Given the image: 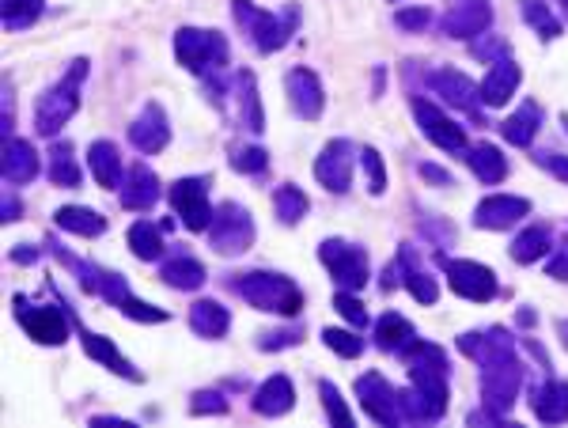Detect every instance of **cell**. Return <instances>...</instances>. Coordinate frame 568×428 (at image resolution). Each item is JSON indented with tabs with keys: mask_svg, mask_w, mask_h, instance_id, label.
<instances>
[{
	"mask_svg": "<svg viewBox=\"0 0 568 428\" xmlns=\"http://www.w3.org/2000/svg\"><path fill=\"white\" fill-rule=\"evenodd\" d=\"M8 258H12L16 266H35V262H38V250H35V247H23V243H19V247L12 250V254H8Z\"/></svg>",
	"mask_w": 568,
	"mask_h": 428,
	"instance_id": "6f0895ef",
	"label": "cell"
},
{
	"mask_svg": "<svg viewBox=\"0 0 568 428\" xmlns=\"http://www.w3.org/2000/svg\"><path fill=\"white\" fill-rule=\"evenodd\" d=\"M561 4H565V16H568V0H561Z\"/></svg>",
	"mask_w": 568,
	"mask_h": 428,
	"instance_id": "be15d7a7",
	"label": "cell"
},
{
	"mask_svg": "<svg viewBox=\"0 0 568 428\" xmlns=\"http://www.w3.org/2000/svg\"><path fill=\"white\" fill-rule=\"evenodd\" d=\"M88 72H91L88 57H76L69 65V72L57 80L54 88L38 95V103H35V133L38 137H50V141H54L57 129L69 122V118H76V110H80V91H84Z\"/></svg>",
	"mask_w": 568,
	"mask_h": 428,
	"instance_id": "5b68a950",
	"label": "cell"
},
{
	"mask_svg": "<svg viewBox=\"0 0 568 428\" xmlns=\"http://www.w3.org/2000/svg\"><path fill=\"white\" fill-rule=\"evenodd\" d=\"M46 250L54 254L61 266L76 273V281H80V288H84L88 296H99V269H103V266H95V262H88V258H76L72 250H65L61 243H54V239L46 243Z\"/></svg>",
	"mask_w": 568,
	"mask_h": 428,
	"instance_id": "f35d334b",
	"label": "cell"
},
{
	"mask_svg": "<svg viewBox=\"0 0 568 428\" xmlns=\"http://www.w3.org/2000/svg\"><path fill=\"white\" fill-rule=\"evenodd\" d=\"M54 220L61 232L84 235V239H99V235L107 232V216L88 209V205H65V209L54 213Z\"/></svg>",
	"mask_w": 568,
	"mask_h": 428,
	"instance_id": "e575fe53",
	"label": "cell"
},
{
	"mask_svg": "<svg viewBox=\"0 0 568 428\" xmlns=\"http://www.w3.org/2000/svg\"><path fill=\"white\" fill-rule=\"evenodd\" d=\"M557 338H561V345L568 349V319H557Z\"/></svg>",
	"mask_w": 568,
	"mask_h": 428,
	"instance_id": "94428289",
	"label": "cell"
},
{
	"mask_svg": "<svg viewBox=\"0 0 568 428\" xmlns=\"http://www.w3.org/2000/svg\"><path fill=\"white\" fill-rule=\"evenodd\" d=\"M160 281L167 288H178V292H197V288L205 285V266L197 262L194 254L175 250V258H167L160 266Z\"/></svg>",
	"mask_w": 568,
	"mask_h": 428,
	"instance_id": "4dcf8cb0",
	"label": "cell"
},
{
	"mask_svg": "<svg viewBox=\"0 0 568 428\" xmlns=\"http://www.w3.org/2000/svg\"><path fill=\"white\" fill-rule=\"evenodd\" d=\"M175 57L178 65L194 76H216L228 65V38L220 31H201V27H178L175 31Z\"/></svg>",
	"mask_w": 568,
	"mask_h": 428,
	"instance_id": "8992f818",
	"label": "cell"
},
{
	"mask_svg": "<svg viewBox=\"0 0 568 428\" xmlns=\"http://www.w3.org/2000/svg\"><path fill=\"white\" fill-rule=\"evenodd\" d=\"M387 4H398V0H387Z\"/></svg>",
	"mask_w": 568,
	"mask_h": 428,
	"instance_id": "03108f58",
	"label": "cell"
},
{
	"mask_svg": "<svg viewBox=\"0 0 568 428\" xmlns=\"http://www.w3.org/2000/svg\"><path fill=\"white\" fill-rule=\"evenodd\" d=\"M319 394H322V406H326V417H330V425H338V428L353 425V413H349L345 398H341V391L334 387V383H330V379H322V383H319Z\"/></svg>",
	"mask_w": 568,
	"mask_h": 428,
	"instance_id": "ee69618b",
	"label": "cell"
},
{
	"mask_svg": "<svg viewBox=\"0 0 568 428\" xmlns=\"http://www.w3.org/2000/svg\"><path fill=\"white\" fill-rule=\"evenodd\" d=\"M91 425H114V428H125L129 421H122V417H91Z\"/></svg>",
	"mask_w": 568,
	"mask_h": 428,
	"instance_id": "91938a15",
	"label": "cell"
},
{
	"mask_svg": "<svg viewBox=\"0 0 568 428\" xmlns=\"http://www.w3.org/2000/svg\"><path fill=\"white\" fill-rule=\"evenodd\" d=\"M534 163H538V167H546L553 179L568 186V156L553 152V148H542V152H534Z\"/></svg>",
	"mask_w": 568,
	"mask_h": 428,
	"instance_id": "db71d44e",
	"label": "cell"
},
{
	"mask_svg": "<svg viewBox=\"0 0 568 428\" xmlns=\"http://www.w3.org/2000/svg\"><path fill=\"white\" fill-rule=\"evenodd\" d=\"M171 209L190 228V232H209L213 224V205H209V175H190V179L171 182Z\"/></svg>",
	"mask_w": 568,
	"mask_h": 428,
	"instance_id": "8fae6325",
	"label": "cell"
},
{
	"mask_svg": "<svg viewBox=\"0 0 568 428\" xmlns=\"http://www.w3.org/2000/svg\"><path fill=\"white\" fill-rule=\"evenodd\" d=\"M523 216H531V201L515 194H489L478 201L474 209V228L481 232H508Z\"/></svg>",
	"mask_w": 568,
	"mask_h": 428,
	"instance_id": "9a60e30c",
	"label": "cell"
},
{
	"mask_svg": "<svg viewBox=\"0 0 568 428\" xmlns=\"http://www.w3.org/2000/svg\"><path fill=\"white\" fill-rule=\"evenodd\" d=\"M375 345H379L383 353L406 357L409 349L417 345V330H413L409 319H402L398 311H387L383 319H375Z\"/></svg>",
	"mask_w": 568,
	"mask_h": 428,
	"instance_id": "f1b7e54d",
	"label": "cell"
},
{
	"mask_svg": "<svg viewBox=\"0 0 568 428\" xmlns=\"http://www.w3.org/2000/svg\"><path fill=\"white\" fill-rule=\"evenodd\" d=\"M409 107H413V118H417V125H421V133H425L436 148H444V152H466V133H462V125L451 122L436 103H428V99H421V95H413V99H409Z\"/></svg>",
	"mask_w": 568,
	"mask_h": 428,
	"instance_id": "5bb4252c",
	"label": "cell"
},
{
	"mask_svg": "<svg viewBox=\"0 0 568 428\" xmlns=\"http://www.w3.org/2000/svg\"><path fill=\"white\" fill-rule=\"evenodd\" d=\"M334 311H338L341 319L349 322L353 330H364V326H368V311H364V304L356 300V292H349V288H338V296H334Z\"/></svg>",
	"mask_w": 568,
	"mask_h": 428,
	"instance_id": "7dc6e473",
	"label": "cell"
},
{
	"mask_svg": "<svg viewBox=\"0 0 568 428\" xmlns=\"http://www.w3.org/2000/svg\"><path fill=\"white\" fill-rule=\"evenodd\" d=\"M118 311H122L125 319L144 322V326H156V322H167V319H171V315H167L163 307H156V304H144V300H137V296H129V300H125V304L118 307Z\"/></svg>",
	"mask_w": 568,
	"mask_h": 428,
	"instance_id": "681fc988",
	"label": "cell"
},
{
	"mask_svg": "<svg viewBox=\"0 0 568 428\" xmlns=\"http://www.w3.org/2000/svg\"><path fill=\"white\" fill-rule=\"evenodd\" d=\"M531 410L546 425L568 421V383L565 379H542L531 387Z\"/></svg>",
	"mask_w": 568,
	"mask_h": 428,
	"instance_id": "d4e9b609",
	"label": "cell"
},
{
	"mask_svg": "<svg viewBox=\"0 0 568 428\" xmlns=\"http://www.w3.org/2000/svg\"><path fill=\"white\" fill-rule=\"evenodd\" d=\"M565 254H568V239H565Z\"/></svg>",
	"mask_w": 568,
	"mask_h": 428,
	"instance_id": "e7e4bbea",
	"label": "cell"
},
{
	"mask_svg": "<svg viewBox=\"0 0 568 428\" xmlns=\"http://www.w3.org/2000/svg\"><path fill=\"white\" fill-rule=\"evenodd\" d=\"M553 250V228L550 224H531L512 239V258L519 266H534L538 258H546Z\"/></svg>",
	"mask_w": 568,
	"mask_h": 428,
	"instance_id": "836d02e7",
	"label": "cell"
},
{
	"mask_svg": "<svg viewBox=\"0 0 568 428\" xmlns=\"http://www.w3.org/2000/svg\"><path fill=\"white\" fill-rule=\"evenodd\" d=\"M99 296L107 300L110 307H122L133 292H129V281H125V273L118 269H99Z\"/></svg>",
	"mask_w": 568,
	"mask_h": 428,
	"instance_id": "bcb514c9",
	"label": "cell"
},
{
	"mask_svg": "<svg viewBox=\"0 0 568 428\" xmlns=\"http://www.w3.org/2000/svg\"><path fill=\"white\" fill-rule=\"evenodd\" d=\"M394 266H398V281H402V288H406L417 304L432 307L436 300H440V285H436V277L421 266V258L413 254V243H402V247H398Z\"/></svg>",
	"mask_w": 568,
	"mask_h": 428,
	"instance_id": "ffe728a7",
	"label": "cell"
},
{
	"mask_svg": "<svg viewBox=\"0 0 568 428\" xmlns=\"http://www.w3.org/2000/svg\"><path fill=\"white\" fill-rule=\"evenodd\" d=\"M125 243L133 250V258H141V262H160L163 258V228L152 220H133L129 232H125Z\"/></svg>",
	"mask_w": 568,
	"mask_h": 428,
	"instance_id": "8d00e7d4",
	"label": "cell"
},
{
	"mask_svg": "<svg viewBox=\"0 0 568 428\" xmlns=\"http://www.w3.org/2000/svg\"><path fill=\"white\" fill-rule=\"evenodd\" d=\"M519 80H523V69L515 65L512 57L493 61V69L485 72V80L478 84V99L485 107H504L515 95V88H519Z\"/></svg>",
	"mask_w": 568,
	"mask_h": 428,
	"instance_id": "cb8c5ba5",
	"label": "cell"
},
{
	"mask_svg": "<svg viewBox=\"0 0 568 428\" xmlns=\"http://www.w3.org/2000/svg\"><path fill=\"white\" fill-rule=\"evenodd\" d=\"M307 209H311V201H307V194H303L300 186L284 182V186L273 190V213H277V220H281L284 228H296L303 216H307Z\"/></svg>",
	"mask_w": 568,
	"mask_h": 428,
	"instance_id": "74e56055",
	"label": "cell"
},
{
	"mask_svg": "<svg viewBox=\"0 0 568 428\" xmlns=\"http://www.w3.org/2000/svg\"><path fill=\"white\" fill-rule=\"evenodd\" d=\"M428 23H432V12H428L425 4H417V8H398V12H394V27H398V31H409V35L425 31Z\"/></svg>",
	"mask_w": 568,
	"mask_h": 428,
	"instance_id": "f5cc1de1",
	"label": "cell"
},
{
	"mask_svg": "<svg viewBox=\"0 0 568 428\" xmlns=\"http://www.w3.org/2000/svg\"><path fill=\"white\" fill-rule=\"evenodd\" d=\"M489 23H493L489 0H447L444 16H440V31L447 38H459V42H474L478 35L489 31Z\"/></svg>",
	"mask_w": 568,
	"mask_h": 428,
	"instance_id": "7c38bea8",
	"label": "cell"
},
{
	"mask_svg": "<svg viewBox=\"0 0 568 428\" xmlns=\"http://www.w3.org/2000/svg\"><path fill=\"white\" fill-rule=\"evenodd\" d=\"M459 353L478 360L481 368V406L504 421L515 406V394L523 387V360L515 353V334L504 326L489 330H466L459 334Z\"/></svg>",
	"mask_w": 568,
	"mask_h": 428,
	"instance_id": "6da1fadb",
	"label": "cell"
},
{
	"mask_svg": "<svg viewBox=\"0 0 568 428\" xmlns=\"http://www.w3.org/2000/svg\"><path fill=\"white\" fill-rule=\"evenodd\" d=\"M228 160L239 175H262V171H269V152L262 144H231Z\"/></svg>",
	"mask_w": 568,
	"mask_h": 428,
	"instance_id": "b9f144b4",
	"label": "cell"
},
{
	"mask_svg": "<svg viewBox=\"0 0 568 428\" xmlns=\"http://www.w3.org/2000/svg\"><path fill=\"white\" fill-rule=\"evenodd\" d=\"M54 296H57V288H54ZM12 304H16L19 326H23L27 338L38 341V345H54L57 349V345H65V338H69V326H76V319H72L69 311H65V304H61V296H57L54 307H35L27 296H12Z\"/></svg>",
	"mask_w": 568,
	"mask_h": 428,
	"instance_id": "52a82bcc",
	"label": "cell"
},
{
	"mask_svg": "<svg viewBox=\"0 0 568 428\" xmlns=\"http://www.w3.org/2000/svg\"><path fill=\"white\" fill-rule=\"evenodd\" d=\"M425 84L440 99H444L447 107H455V110H466L470 118H478L481 122V99H478V84L470 80V76H462L459 69H436V72H428L425 76Z\"/></svg>",
	"mask_w": 568,
	"mask_h": 428,
	"instance_id": "ac0fdd59",
	"label": "cell"
},
{
	"mask_svg": "<svg viewBox=\"0 0 568 428\" xmlns=\"http://www.w3.org/2000/svg\"><path fill=\"white\" fill-rule=\"evenodd\" d=\"M360 163H364V175H368V194L372 197L387 194V167H383V156L375 152L372 144L360 148Z\"/></svg>",
	"mask_w": 568,
	"mask_h": 428,
	"instance_id": "7bdbcfd3",
	"label": "cell"
},
{
	"mask_svg": "<svg viewBox=\"0 0 568 428\" xmlns=\"http://www.w3.org/2000/svg\"><path fill=\"white\" fill-rule=\"evenodd\" d=\"M417 175L425 182H432V186H455V179H451V171H444V167H436V163H417Z\"/></svg>",
	"mask_w": 568,
	"mask_h": 428,
	"instance_id": "11a10c76",
	"label": "cell"
},
{
	"mask_svg": "<svg viewBox=\"0 0 568 428\" xmlns=\"http://www.w3.org/2000/svg\"><path fill=\"white\" fill-rule=\"evenodd\" d=\"M231 19L258 54H277L292 42L296 27H300V4H284V12L277 16L250 0H231Z\"/></svg>",
	"mask_w": 568,
	"mask_h": 428,
	"instance_id": "3957f363",
	"label": "cell"
},
{
	"mask_svg": "<svg viewBox=\"0 0 568 428\" xmlns=\"http://www.w3.org/2000/svg\"><path fill=\"white\" fill-rule=\"evenodd\" d=\"M235 99H239V122L247 125L250 133H262L266 129V110H262V99H258V80L250 69L235 72Z\"/></svg>",
	"mask_w": 568,
	"mask_h": 428,
	"instance_id": "1f68e13d",
	"label": "cell"
},
{
	"mask_svg": "<svg viewBox=\"0 0 568 428\" xmlns=\"http://www.w3.org/2000/svg\"><path fill=\"white\" fill-rule=\"evenodd\" d=\"M519 16H523V23L531 27V31H538L542 35V42H553V38H561V19L550 12V4L546 0H519Z\"/></svg>",
	"mask_w": 568,
	"mask_h": 428,
	"instance_id": "ab89813d",
	"label": "cell"
},
{
	"mask_svg": "<svg viewBox=\"0 0 568 428\" xmlns=\"http://www.w3.org/2000/svg\"><path fill=\"white\" fill-rule=\"evenodd\" d=\"M436 266L447 273V285L455 296L470 300V304H489L493 296L500 292L497 285V273L481 262H470V258H447L444 250L436 254Z\"/></svg>",
	"mask_w": 568,
	"mask_h": 428,
	"instance_id": "30bf717a",
	"label": "cell"
},
{
	"mask_svg": "<svg viewBox=\"0 0 568 428\" xmlns=\"http://www.w3.org/2000/svg\"><path fill=\"white\" fill-rule=\"evenodd\" d=\"M470 54L478 57V61H489V65H493V61L512 57V46H508L500 35H489V31H485V35H478L474 42H470Z\"/></svg>",
	"mask_w": 568,
	"mask_h": 428,
	"instance_id": "c3c4849f",
	"label": "cell"
},
{
	"mask_svg": "<svg viewBox=\"0 0 568 428\" xmlns=\"http://www.w3.org/2000/svg\"><path fill=\"white\" fill-rule=\"evenodd\" d=\"M319 262L326 266V273L334 277L338 288H349V292H360L368 285V250L349 243V239H322L319 243Z\"/></svg>",
	"mask_w": 568,
	"mask_h": 428,
	"instance_id": "9c48e42d",
	"label": "cell"
},
{
	"mask_svg": "<svg viewBox=\"0 0 568 428\" xmlns=\"http://www.w3.org/2000/svg\"><path fill=\"white\" fill-rule=\"evenodd\" d=\"M534 319H538V315H534L531 307H519V315H515V322H519V326H534Z\"/></svg>",
	"mask_w": 568,
	"mask_h": 428,
	"instance_id": "680465c9",
	"label": "cell"
},
{
	"mask_svg": "<svg viewBox=\"0 0 568 428\" xmlns=\"http://www.w3.org/2000/svg\"><path fill=\"white\" fill-rule=\"evenodd\" d=\"M231 406H228V398L220 391H197L194 398H190V413L194 417H224Z\"/></svg>",
	"mask_w": 568,
	"mask_h": 428,
	"instance_id": "f907efd6",
	"label": "cell"
},
{
	"mask_svg": "<svg viewBox=\"0 0 568 428\" xmlns=\"http://www.w3.org/2000/svg\"><path fill=\"white\" fill-rule=\"evenodd\" d=\"M118 197H122V205L129 213H148V209L160 201V175L144 160L133 163V167L125 171V182H122V190H118Z\"/></svg>",
	"mask_w": 568,
	"mask_h": 428,
	"instance_id": "44dd1931",
	"label": "cell"
},
{
	"mask_svg": "<svg viewBox=\"0 0 568 428\" xmlns=\"http://www.w3.org/2000/svg\"><path fill=\"white\" fill-rule=\"evenodd\" d=\"M76 338H80V345H84V353H88L95 364H103L107 372H114V375H122L125 383H144V375L129 364V360L118 353V345L110 338H103V334H91V330H84L80 322H76Z\"/></svg>",
	"mask_w": 568,
	"mask_h": 428,
	"instance_id": "7402d4cb",
	"label": "cell"
},
{
	"mask_svg": "<svg viewBox=\"0 0 568 428\" xmlns=\"http://www.w3.org/2000/svg\"><path fill=\"white\" fill-rule=\"evenodd\" d=\"M409 391H398L402 421H440L447 413V353L432 341H421L406 353Z\"/></svg>",
	"mask_w": 568,
	"mask_h": 428,
	"instance_id": "7a4b0ae2",
	"label": "cell"
},
{
	"mask_svg": "<svg viewBox=\"0 0 568 428\" xmlns=\"http://www.w3.org/2000/svg\"><path fill=\"white\" fill-rule=\"evenodd\" d=\"M300 341H303L300 326H288V330L262 334V338H258V349H262V353H281V349H292V345H300Z\"/></svg>",
	"mask_w": 568,
	"mask_h": 428,
	"instance_id": "816d5d0a",
	"label": "cell"
},
{
	"mask_svg": "<svg viewBox=\"0 0 568 428\" xmlns=\"http://www.w3.org/2000/svg\"><path fill=\"white\" fill-rule=\"evenodd\" d=\"M466 163H470V171H474L478 182H485V186H497V182L508 179V156H500L497 144H478V148H470V152H466Z\"/></svg>",
	"mask_w": 568,
	"mask_h": 428,
	"instance_id": "d590c367",
	"label": "cell"
},
{
	"mask_svg": "<svg viewBox=\"0 0 568 428\" xmlns=\"http://www.w3.org/2000/svg\"><path fill=\"white\" fill-rule=\"evenodd\" d=\"M129 144L141 152V156H156L163 152L167 144H171V122H167V110L152 99V103H144V110L133 118L129 125Z\"/></svg>",
	"mask_w": 568,
	"mask_h": 428,
	"instance_id": "e0dca14e",
	"label": "cell"
},
{
	"mask_svg": "<svg viewBox=\"0 0 568 428\" xmlns=\"http://www.w3.org/2000/svg\"><path fill=\"white\" fill-rule=\"evenodd\" d=\"M0 171L8 186H27L38 179V152L31 141L23 137H4V156H0Z\"/></svg>",
	"mask_w": 568,
	"mask_h": 428,
	"instance_id": "603a6c76",
	"label": "cell"
},
{
	"mask_svg": "<svg viewBox=\"0 0 568 428\" xmlns=\"http://www.w3.org/2000/svg\"><path fill=\"white\" fill-rule=\"evenodd\" d=\"M284 88H288V103H292V110L300 114L303 122H319L322 107H326V91H322V80L315 72L296 65L284 76Z\"/></svg>",
	"mask_w": 568,
	"mask_h": 428,
	"instance_id": "d6986e66",
	"label": "cell"
},
{
	"mask_svg": "<svg viewBox=\"0 0 568 428\" xmlns=\"http://www.w3.org/2000/svg\"><path fill=\"white\" fill-rule=\"evenodd\" d=\"M254 413L258 417H284V413L296 406V387L288 375H269L266 383L254 391Z\"/></svg>",
	"mask_w": 568,
	"mask_h": 428,
	"instance_id": "4316f807",
	"label": "cell"
},
{
	"mask_svg": "<svg viewBox=\"0 0 568 428\" xmlns=\"http://www.w3.org/2000/svg\"><path fill=\"white\" fill-rule=\"evenodd\" d=\"M19 216H23V205H19L16 194H12V186H8V190H4V216H0V220H4V224H12V220H19Z\"/></svg>",
	"mask_w": 568,
	"mask_h": 428,
	"instance_id": "9f6ffc18",
	"label": "cell"
},
{
	"mask_svg": "<svg viewBox=\"0 0 568 428\" xmlns=\"http://www.w3.org/2000/svg\"><path fill=\"white\" fill-rule=\"evenodd\" d=\"M353 163H356V148L345 141V137H338V141H330L319 152V160H315V179H319L330 194H345L349 182H353Z\"/></svg>",
	"mask_w": 568,
	"mask_h": 428,
	"instance_id": "2e32d148",
	"label": "cell"
},
{
	"mask_svg": "<svg viewBox=\"0 0 568 428\" xmlns=\"http://www.w3.org/2000/svg\"><path fill=\"white\" fill-rule=\"evenodd\" d=\"M322 341L338 353V357H345V360H356L360 353H364V341L356 338V330L349 326V330H338V326H326L322 330Z\"/></svg>",
	"mask_w": 568,
	"mask_h": 428,
	"instance_id": "f6af8a7d",
	"label": "cell"
},
{
	"mask_svg": "<svg viewBox=\"0 0 568 428\" xmlns=\"http://www.w3.org/2000/svg\"><path fill=\"white\" fill-rule=\"evenodd\" d=\"M0 12H4V27L8 31H27V27H35L42 19L46 0H0Z\"/></svg>",
	"mask_w": 568,
	"mask_h": 428,
	"instance_id": "60d3db41",
	"label": "cell"
},
{
	"mask_svg": "<svg viewBox=\"0 0 568 428\" xmlns=\"http://www.w3.org/2000/svg\"><path fill=\"white\" fill-rule=\"evenodd\" d=\"M561 125H565V133H568V114H561Z\"/></svg>",
	"mask_w": 568,
	"mask_h": 428,
	"instance_id": "6125c7cd",
	"label": "cell"
},
{
	"mask_svg": "<svg viewBox=\"0 0 568 428\" xmlns=\"http://www.w3.org/2000/svg\"><path fill=\"white\" fill-rule=\"evenodd\" d=\"M46 175L54 186L61 190H76L84 182V171H80V160H76V148L72 141H54L50 152H46Z\"/></svg>",
	"mask_w": 568,
	"mask_h": 428,
	"instance_id": "f546056e",
	"label": "cell"
},
{
	"mask_svg": "<svg viewBox=\"0 0 568 428\" xmlns=\"http://www.w3.org/2000/svg\"><path fill=\"white\" fill-rule=\"evenodd\" d=\"M228 288L235 296H243L250 307L258 311H273V315H284V319H296L303 311V292L292 277L284 273H273V269H250V273H239L231 277Z\"/></svg>",
	"mask_w": 568,
	"mask_h": 428,
	"instance_id": "277c9868",
	"label": "cell"
},
{
	"mask_svg": "<svg viewBox=\"0 0 568 428\" xmlns=\"http://www.w3.org/2000/svg\"><path fill=\"white\" fill-rule=\"evenodd\" d=\"M88 171H91V179L99 182L103 190H122L125 167H122V152H118V144L114 141H91Z\"/></svg>",
	"mask_w": 568,
	"mask_h": 428,
	"instance_id": "484cf974",
	"label": "cell"
},
{
	"mask_svg": "<svg viewBox=\"0 0 568 428\" xmlns=\"http://www.w3.org/2000/svg\"><path fill=\"white\" fill-rule=\"evenodd\" d=\"M356 398H360V406H364V413L372 417L375 425H398V421H402L398 391L387 383V375L364 372L356 379Z\"/></svg>",
	"mask_w": 568,
	"mask_h": 428,
	"instance_id": "4fadbf2b",
	"label": "cell"
},
{
	"mask_svg": "<svg viewBox=\"0 0 568 428\" xmlns=\"http://www.w3.org/2000/svg\"><path fill=\"white\" fill-rule=\"evenodd\" d=\"M228 326H231V315L224 304H216V300H194V304H190V330H194L197 338L220 341L228 334Z\"/></svg>",
	"mask_w": 568,
	"mask_h": 428,
	"instance_id": "d6a6232c",
	"label": "cell"
},
{
	"mask_svg": "<svg viewBox=\"0 0 568 428\" xmlns=\"http://www.w3.org/2000/svg\"><path fill=\"white\" fill-rule=\"evenodd\" d=\"M209 243H213L216 254H247L254 247V216H250L247 205L239 201H224L213 209V224H209Z\"/></svg>",
	"mask_w": 568,
	"mask_h": 428,
	"instance_id": "ba28073f",
	"label": "cell"
},
{
	"mask_svg": "<svg viewBox=\"0 0 568 428\" xmlns=\"http://www.w3.org/2000/svg\"><path fill=\"white\" fill-rule=\"evenodd\" d=\"M497 129H500V137L508 144H515V148H531V141L538 137V129H542V107H538L534 99H527V103H519V110L508 114Z\"/></svg>",
	"mask_w": 568,
	"mask_h": 428,
	"instance_id": "83f0119b",
	"label": "cell"
}]
</instances>
